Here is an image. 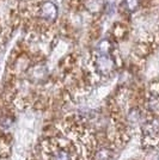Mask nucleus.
Segmentation results:
<instances>
[{
	"instance_id": "nucleus-1",
	"label": "nucleus",
	"mask_w": 159,
	"mask_h": 160,
	"mask_svg": "<svg viewBox=\"0 0 159 160\" xmlns=\"http://www.w3.org/2000/svg\"><path fill=\"white\" fill-rule=\"evenodd\" d=\"M93 67H95V71L100 75H109L114 71L115 63L111 56L108 53L98 52L93 59Z\"/></svg>"
},
{
	"instance_id": "nucleus-2",
	"label": "nucleus",
	"mask_w": 159,
	"mask_h": 160,
	"mask_svg": "<svg viewBox=\"0 0 159 160\" xmlns=\"http://www.w3.org/2000/svg\"><path fill=\"white\" fill-rule=\"evenodd\" d=\"M36 13L42 22H53L58 16V7L52 1H44L37 6Z\"/></svg>"
},
{
	"instance_id": "nucleus-3",
	"label": "nucleus",
	"mask_w": 159,
	"mask_h": 160,
	"mask_svg": "<svg viewBox=\"0 0 159 160\" xmlns=\"http://www.w3.org/2000/svg\"><path fill=\"white\" fill-rule=\"evenodd\" d=\"M50 159L52 160H73L72 154L69 153L67 149L64 148H59L55 149V152L50 154Z\"/></svg>"
},
{
	"instance_id": "nucleus-4",
	"label": "nucleus",
	"mask_w": 159,
	"mask_h": 160,
	"mask_svg": "<svg viewBox=\"0 0 159 160\" xmlns=\"http://www.w3.org/2000/svg\"><path fill=\"white\" fill-rule=\"evenodd\" d=\"M147 110L152 113H159V94H152L147 100Z\"/></svg>"
},
{
	"instance_id": "nucleus-5",
	"label": "nucleus",
	"mask_w": 159,
	"mask_h": 160,
	"mask_svg": "<svg viewBox=\"0 0 159 160\" xmlns=\"http://www.w3.org/2000/svg\"><path fill=\"white\" fill-rule=\"evenodd\" d=\"M113 151L108 147H103L97 151L95 160H113Z\"/></svg>"
},
{
	"instance_id": "nucleus-6",
	"label": "nucleus",
	"mask_w": 159,
	"mask_h": 160,
	"mask_svg": "<svg viewBox=\"0 0 159 160\" xmlns=\"http://www.w3.org/2000/svg\"><path fill=\"white\" fill-rule=\"evenodd\" d=\"M139 4L140 0H123V2H122L125 10L128 12H134L139 7Z\"/></svg>"
}]
</instances>
